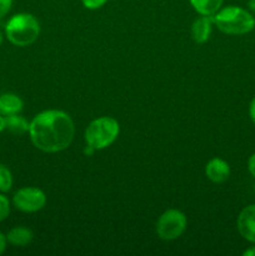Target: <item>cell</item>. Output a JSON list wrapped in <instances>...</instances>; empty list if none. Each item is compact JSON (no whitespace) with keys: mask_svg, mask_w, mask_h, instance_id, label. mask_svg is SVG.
Masks as SVG:
<instances>
[{"mask_svg":"<svg viewBox=\"0 0 255 256\" xmlns=\"http://www.w3.org/2000/svg\"><path fill=\"white\" fill-rule=\"evenodd\" d=\"M29 135L32 145L42 152L50 154L62 152L74 139V122L62 110H45L32 118Z\"/></svg>","mask_w":255,"mask_h":256,"instance_id":"6da1fadb","label":"cell"},{"mask_svg":"<svg viewBox=\"0 0 255 256\" xmlns=\"http://www.w3.org/2000/svg\"><path fill=\"white\" fill-rule=\"evenodd\" d=\"M212 22L220 32L228 35H244L255 28V18L252 12L234 5L220 9L212 15Z\"/></svg>","mask_w":255,"mask_h":256,"instance_id":"7a4b0ae2","label":"cell"},{"mask_svg":"<svg viewBox=\"0 0 255 256\" xmlns=\"http://www.w3.org/2000/svg\"><path fill=\"white\" fill-rule=\"evenodd\" d=\"M40 35V24L29 12L12 15L5 25V36L15 46L24 48L36 42Z\"/></svg>","mask_w":255,"mask_h":256,"instance_id":"3957f363","label":"cell"},{"mask_svg":"<svg viewBox=\"0 0 255 256\" xmlns=\"http://www.w3.org/2000/svg\"><path fill=\"white\" fill-rule=\"evenodd\" d=\"M120 132V125L112 116H100L94 119L85 129V142L95 150L106 149L114 144Z\"/></svg>","mask_w":255,"mask_h":256,"instance_id":"277c9868","label":"cell"},{"mask_svg":"<svg viewBox=\"0 0 255 256\" xmlns=\"http://www.w3.org/2000/svg\"><path fill=\"white\" fill-rule=\"evenodd\" d=\"M186 225L188 220L184 212L178 209H169L158 219L156 234L164 242H172L184 234Z\"/></svg>","mask_w":255,"mask_h":256,"instance_id":"5b68a950","label":"cell"},{"mask_svg":"<svg viewBox=\"0 0 255 256\" xmlns=\"http://www.w3.org/2000/svg\"><path fill=\"white\" fill-rule=\"evenodd\" d=\"M46 204V195L39 188L25 186L12 195V205L22 212H40Z\"/></svg>","mask_w":255,"mask_h":256,"instance_id":"8992f818","label":"cell"},{"mask_svg":"<svg viewBox=\"0 0 255 256\" xmlns=\"http://www.w3.org/2000/svg\"><path fill=\"white\" fill-rule=\"evenodd\" d=\"M239 234L252 244H255V204L244 208L236 220Z\"/></svg>","mask_w":255,"mask_h":256,"instance_id":"52a82bcc","label":"cell"},{"mask_svg":"<svg viewBox=\"0 0 255 256\" xmlns=\"http://www.w3.org/2000/svg\"><path fill=\"white\" fill-rule=\"evenodd\" d=\"M205 175L210 182L215 184H222L230 176V166L225 160L220 158H212L205 166Z\"/></svg>","mask_w":255,"mask_h":256,"instance_id":"ba28073f","label":"cell"},{"mask_svg":"<svg viewBox=\"0 0 255 256\" xmlns=\"http://www.w3.org/2000/svg\"><path fill=\"white\" fill-rule=\"evenodd\" d=\"M212 16H205V15H200L199 18L194 20L192 25V38L196 44H204L209 40L210 35H212Z\"/></svg>","mask_w":255,"mask_h":256,"instance_id":"9c48e42d","label":"cell"},{"mask_svg":"<svg viewBox=\"0 0 255 256\" xmlns=\"http://www.w3.org/2000/svg\"><path fill=\"white\" fill-rule=\"evenodd\" d=\"M22 108H24V102L19 95L12 92H5L0 95V115L2 116L19 114Z\"/></svg>","mask_w":255,"mask_h":256,"instance_id":"30bf717a","label":"cell"},{"mask_svg":"<svg viewBox=\"0 0 255 256\" xmlns=\"http://www.w3.org/2000/svg\"><path fill=\"white\" fill-rule=\"evenodd\" d=\"M32 239H34V232L26 226H15L6 234L8 242L18 248L26 246L32 242Z\"/></svg>","mask_w":255,"mask_h":256,"instance_id":"8fae6325","label":"cell"},{"mask_svg":"<svg viewBox=\"0 0 255 256\" xmlns=\"http://www.w3.org/2000/svg\"><path fill=\"white\" fill-rule=\"evenodd\" d=\"M5 118V130H8L12 134L18 135H24L26 132H29V128H30V122L25 119L24 116L19 114H14V115H9V116H4Z\"/></svg>","mask_w":255,"mask_h":256,"instance_id":"7c38bea8","label":"cell"},{"mask_svg":"<svg viewBox=\"0 0 255 256\" xmlns=\"http://www.w3.org/2000/svg\"><path fill=\"white\" fill-rule=\"evenodd\" d=\"M195 12L205 16H212L220 9L224 0H189Z\"/></svg>","mask_w":255,"mask_h":256,"instance_id":"4fadbf2b","label":"cell"},{"mask_svg":"<svg viewBox=\"0 0 255 256\" xmlns=\"http://www.w3.org/2000/svg\"><path fill=\"white\" fill-rule=\"evenodd\" d=\"M12 174L10 172L9 168L5 164L0 162V192L5 194V192H9L12 188Z\"/></svg>","mask_w":255,"mask_h":256,"instance_id":"5bb4252c","label":"cell"},{"mask_svg":"<svg viewBox=\"0 0 255 256\" xmlns=\"http://www.w3.org/2000/svg\"><path fill=\"white\" fill-rule=\"evenodd\" d=\"M10 214V202L2 192H0V222H4Z\"/></svg>","mask_w":255,"mask_h":256,"instance_id":"9a60e30c","label":"cell"},{"mask_svg":"<svg viewBox=\"0 0 255 256\" xmlns=\"http://www.w3.org/2000/svg\"><path fill=\"white\" fill-rule=\"evenodd\" d=\"M82 5L89 10H96L99 8L104 6L108 0H82Z\"/></svg>","mask_w":255,"mask_h":256,"instance_id":"2e32d148","label":"cell"},{"mask_svg":"<svg viewBox=\"0 0 255 256\" xmlns=\"http://www.w3.org/2000/svg\"><path fill=\"white\" fill-rule=\"evenodd\" d=\"M12 6V0H0V19L9 14Z\"/></svg>","mask_w":255,"mask_h":256,"instance_id":"e0dca14e","label":"cell"},{"mask_svg":"<svg viewBox=\"0 0 255 256\" xmlns=\"http://www.w3.org/2000/svg\"><path fill=\"white\" fill-rule=\"evenodd\" d=\"M248 170H249L250 175L255 179V154L250 155L249 160H248Z\"/></svg>","mask_w":255,"mask_h":256,"instance_id":"ac0fdd59","label":"cell"},{"mask_svg":"<svg viewBox=\"0 0 255 256\" xmlns=\"http://www.w3.org/2000/svg\"><path fill=\"white\" fill-rule=\"evenodd\" d=\"M6 244H8L6 235L2 234V232H0V255H2V252H5V249H6Z\"/></svg>","mask_w":255,"mask_h":256,"instance_id":"d6986e66","label":"cell"},{"mask_svg":"<svg viewBox=\"0 0 255 256\" xmlns=\"http://www.w3.org/2000/svg\"><path fill=\"white\" fill-rule=\"evenodd\" d=\"M249 115H250V119H252V122L255 124V96L252 98V100L250 102Z\"/></svg>","mask_w":255,"mask_h":256,"instance_id":"ffe728a7","label":"cell"},{"mask_svg":"<svg viewBox=\"0 0 255 256\" xmlns=\"http://www.w3.org/2000/svg\"><path fill=\"white\" fill-rule=\"evenodd\" d=\"M95 152H96V150H95L94 148L90 146V145L86 144V146H85V149H84V154L86 155V156H92V155L94 154Z\"/></svg>","mask_w":255,"mask_h":256,"instance_id":"44dd1931","label":"cell"},{"mask_svg":"<svg viewBox=\"0 0 255 256\" xmlns=\"http://www.w3.org/2000/svg\"><path fill=\"white\" fill-rule=\"evenodd\" d=\"M242 255L244 256H255V246H252V248H249V249L245 250V252H242Z\"/></svg>","mask_w":255,"mask_h":256,"instance_id":"7402d4cb","label":"cell"},{"mask_svg":"<svg viewBox=\"0 0 255 256\" xmlns=\"http://www.w3.org/2000/svg\"><path fill=\"white\" fill-rule=\"evenodd\" d=\"M5 130V118L2 115H0V132Z\"/></svg>","mask_w":255,"mask_h":256,"instance_id":"603a6c76","label":"cell"},{"mask_svg":"<svg viewBox=\"0 0 255 256\" xmlns=\"http://www.w3.org/2000/svg\"><path fill=\"white\" fill-rule=\"evenodd\" d=\"M248 6H249V9L252 12H255V0H249L248 2Z\"/></svg>","mask_w":255,"mask_h":256,"instance_id":"cb8c5ba5","label":"cell"},{"mask_svg":"<svg viewBox=\"0 0 255 256\" xmlns=\"http://www.w3.org/2000/svg\"><path fill=\"white\" fill-rule=\"evenodd\" d=\"M2 40H4V36H2V34L0 32V46H2Z\"/></svg>","mask_w":255,"mask_h":256,"instance_id":"d4e9b609","label":"cell"}]
</instances>
